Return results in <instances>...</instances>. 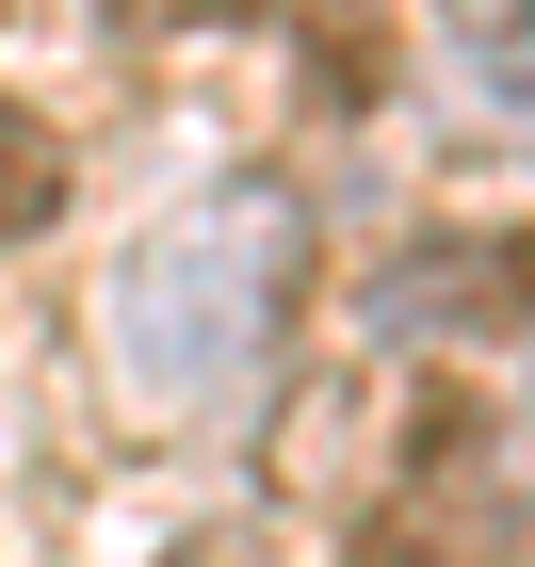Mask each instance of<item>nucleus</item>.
<instances>
[{"mask_svg": "<svg viewBox=\"0 0 535 567\" xmlns=\"http://www.w3.org/2000/svg\"><path fill=\"white\" fill-rule=\"evenodd\" d=\"M292 260H309V227L292 195H195L131 244L114 276V357H131L146 405H227L276 373V324H292Z\"/></svg>", "mask_w": 535, "mask_h": 567, "instance_id": "nucleus-1", "label": "nucleus"}, {"mask_svg": "<svg viewBox=\"0 0 535 567\" xmlns=\"http://www.w3.org/2000/svg\"><path fill=\"white\" fill-rule=\"evenodd\" d=\"M503 308H535V227H487V244L439 227L373 276V324H405V341H487Z\"/></svg>", "mask_w": 535, "mask_h": 567, "instance_id": "nucleus-2", "label": "nucleus"}, {"mask_svg": "<svg viewBox=\"0 0 535 567\" xmlns=\"http://www.w3.org/2000/svg\"><path fill=\"white\" fill-rule=\"evenodd\" d=\"M341 567H471V503H454L439 471H405L390 503H373V519L341 535Z\"/></svg>", "mask_w": 535, "mask_h": 567, "instance_id": "nucleus-3", "label": "nucleus"}, {"mask_svg": "<svg viewBox=\"0 0 535 567\" xmlns=\"http://www.w3.org/2000/svg\"><path fill=\"white\" fill-rule=\"evenodd\" d=\"M49 212H65V131L33 97H0V244H33Z\"/></svg>", "mask_w": 535, "mask_h": 567, "instance_id": "nucleus-4", "label": "nucleus"}, {"mask_svg": "<svg viewBox=\"0 0 535 567\" xmlns=\"http://www.w3.org/2000/svg\"><path fill=\"white\" fill-rule=\"evenodd\" d=\"M454 33H471V49H487V65H503V82H535V0H454Z\"/></svg>", "mask_w": 535, "mask_h": 567, "instance_id": "nucleus-5", "label": "nucleus"}]
</instances>
